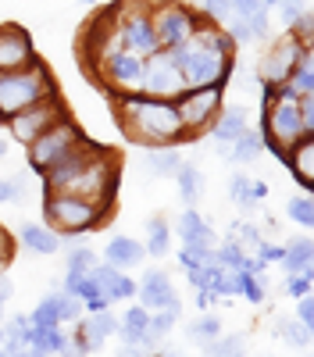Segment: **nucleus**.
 <instances>
[{
    "mask_svg": "<svg viewBox=\"0 0 314 357\" xmlns=\"http://www.w3.org/2000/svg\"><path fill=\"white\" fill-rule=\"evenodd\" d=\"M114 114H118L122 132L143 146H168L186 136L175 100H161L147 93H122L114 97Z\"/></svg>",
    "mask_w": 314,
    "mask_h": 357,
    "instance_id": "f257e3e1",
    "label": "nucleus"
},
{
    "mask_svg": "<svg viewBox=\"0 0 314 357\" xmlns=\"http://www.w3.org/2000/svg\"><path fill=\"white\" fill-rule=\"evenodd\" d=\"M171 57L179 61L189 89H196V86H218V82L228 79V72H233V57L214 47L211 25H200L186 43L171 47Z\"/></svg>",
    "mask_w": 314,
    "mask_h": 357,
    "instance_id": "f03ea898",
    "label": "nucleus"
},
{
    "mask_svg": "<svg viewBox=\"0 0 314 357\" xmlns=\"http://www.w3.org/2000/svg\"><path fill=\"white\" fill-rule=\"evenodd\" d=\"M300 136H307L300 118V97L285 86H265V146H272L275 154H285Z\"/></svg>",
    "mask_w": 314,
    "mask_h": 357,
    "instance_id": "7ed1b4c3",
    "label": "nucleus"
},
{
    "mask_svg": "<svg viewBox=\"0 0 314 357\" xmlns=\"http://www.w3.org/2000/svg\"><path fill=\"white\" fill-rule=\"evenodd\" d=\"M50 93H57V89H54L50 72L40 61L15 68V72H0V126H8L18 111L40 104Z\"/></svg>",
    "mask_w": 314,
    "mask_h": 357,
    "instance_id": "20e7f679",
    "label": "nucleus"
},
{
    "mask_svg": "<svg viewBox=\"0 0 314 357\" xmlns=\"http://www.w3.org/2000/svg\"><path fill=\"white\" fill-rule=\"evenodd\" d=\"M111 204L90 200V197H75V193H47L43 200V215L47 225L61 236H79V232H90L97 225H107Z\"/></svg>",
    "mask_w": 314,
    "mask_h": 357,
    "instance_id": "39448f33",
    "label": "nucleus"
},
{
    "mask_svg": "<svg viewBox=\"0 0 314 357\" xmlns=\"http://www.w3.org/2000/svg\"><path fill=\"white\" fill-rule=\"evenodd\" d=\"M111 18H114V29H118V40L125 50H132L139 57H150L154 50H161L147 0H122V4L111 8Z\"/></svg>",
    "mask_w": 314,
    "mask_h": 357,
    "instance_id": "423d86ee",
    "label": "nucleus"
},
{
    "mask_svg": "<svg viewBox=\"0 0 314 357\" xmlns=\"http://www.w3.org/2000/svg\"><path fill=\"white\" fill-rule=\"evenodd\" d=\"M186 75L179 68V61L171 57V50H154L150 57H143V89L147 97H161V100H179L186 93Z\"/></svg>",
    "mask_w": 314,
    "mask_h": 357,
    "instance_id": "0eeeda50",
    "label": "nucleus"
},
{
    "mask_svg": "<svg viewBox=\"0 0 314 357\" xmlns=\"http://www.w3.org/2000/svg\"><path fill=\"white\" fill-rule=\"evenodd\" d=\"M150 22H154V36H157L161 50H171V47L186 43L200 29L196 15L182 4V0H157V4L150 8Z\"/></svg>",
    "mask_w": 314,
    "mask_h": 357,
    "instance_id": "6e6552de",
    "label": "nucleus"
},
{
    "mask_svg": "<svg viewBox=\"0 0 314 357\" xmlns=\"http://www.w3.org/2000/svg\"><path fill=\"white\" fill-rule=\"evenodd\" d=\"M82 139V129L72 122V118H57L50 129H43L33 143H29V168L36 175H43L61 154H68L72 146Z\"/></svg>",
    "mask_w": 314,
    "mask_h": 357,
    "instance_id": "1a4fd4ad",
    "label": "nucleus"
},
{
    "mask_svg": "<svg viewBox=\"0 0 314 357\" xmlns=\"http://www.w3.org/2000/svg\"><path fill=\"white\" fill-rule=\"evenodd\" d=\"M97 82L107 86L111 97L139 93V89H143V57L132 54V50H114L111 57H104V61H100Z\"/></svg>",
    "mask_w": 314,
    "mask_h": 357,
    "instance_id": "9d476101",
    "label": "nucleus"
},
{
    "mask_svg": "<svg viewBox=\"0 0 314 357\" xmlns=\"http://www.w3.org/2000/svg\"><path fill=\"white\" fill-rule=\"evenodd\" d=\"M179 107V118H182V129L186 132H204L218 111H221V82L218 86H196V89H186V93L175 100Z\"/></svg>",
    "mask_w": 314,
    "mask_h": 357,
    "instance_id": "9b49d317",
    "label": "nucleus"
},
{
    "mask_svg": "<svg viewBox=\"0 0 314 357\" xmlns=\"http://www.w3.org/2000/svg\"><path fill=\"white\" fill-rule=\"evenodd\" d=\"M304 50H311V47L300 40V33L278 36V40L272 43V50L265 54V61H261V82H265V86H282L285 79H290V72L300 65Z\"/></svg>",
    "mask_w": 314,
    "mask_h": 357,
    "instance_id": "f8f14e48",
    "label": "nucleus"
},
{
    "mask_svg": "<svg viewBox=\"0 0 314 357\" xmlns=\"http://www.w3.org/2000/svg\"><path fill=\"white\" fill-rule=\"evenodd\" d=\"M57 118H65V107H61V100H57V93H50V97H43L40 104H33V107H25V111H18L11 122H8V129H11V136L18 139V143H33L43 129H50Z\"/></svg>",
    "mask_w": 314,
    "mask_h": 357,
    "instance_id": "ddd939ff",
    "label": "nucleus"
},
{
    "mask_svg": "<svg viewBox=\"0 0 314 357\" xmlns=\"http://www.w3.org/2000/svg\"><path fill=\"white\" fill-rule=\"evenodd\" d=\"M36 61L33 40L22 25H0V72H15Z\"/></svg>",
    "mask_w": 314,
    "mask_h": 357,
    "instance_id": "4468645a",
    "label": "nucleus"
},
{
    "mask_svg": "<svg viewBox=\"0 0 314 357\" xmlns=\"http://www.w3.org/2000/svg\"><path fill=\"white\" fill-rule=\"evenodd\" d=\"M90 279L97 282V289L107 296V301L111 304H118V301H132V296H136V282L132 279H125V272H122V268H114V264H93L90 268Z\"/></svg>",
    "mask_w": 314,
    "mask_h": 357,
    "instance_id": "2eb2a0df",
    "label": "nucleus"
},
{
    "mask_svg": "<svg viewBox=\"0 0 314 357\" xmlns=\"http://www.w3.org/2000/svg\"><path fill=\"white\" fill-rule=\"evenodd\" d=\"M118 325H122V321L114 318L107 307H104V311H90V318H86V321H82V329H79V343H75V350H82V354L100 350L107 336L118 333Z\"/></svg>",
    "mask_w": 314,
    "mask_h": 357,
    "instance_id": "dca6fc26",
    "label": "nucleus"
},
{
    "mask_svg": "<svg viewBox=\"0 0 314 357\" xmlns=\"http://www.w3.org/2000/svg\"><path fill=\"white\" fill-rule=\"evenodd\" d=\"M136 293H139V301H143V307H147V311L179 304V293H175V286H171L168 272H147V275H143V282L136 286Z\"/></svg>",
    "mask_w": 314,
    "mask_h": 357,
    "instance_id": "f3484780",
    "label": "nucleus"
},
{
    "mask_svg": "<svg viewBox=\"0 0 314 357\" xmlns=\"http://www.w3.org/2000/svg\"><path fill=\"white\" fill-rule=\"evenodd\" d=\"M282 161L290 165V172H293L297 183L304 186V193H311V186H314V139L300 136L290 151L282 154Z\"/></svg>",
    "mask_w": 314,
    "mask_h": 357,
    "instance_id": "a211bd4d",
    "label": "nucleus"
},
{
    "mask_svg": "<svg viewBox=\"0 0 314 357\" xmlns=\"http://www.w3.org/2000/svg\"><path fill=\"white\" fill-rule=\"evenodd\" d=\"M18 240L25 250H33V254H54L57 247H61V232H54L47 222H25L18 229Z\"/></svg>",
    "mask_w": 314,
    "mask_h": 357,
    "instance_id": "6ab92c4d",
    "label": "nucleus"
},
{
    "mask_svg": "<svg viewBox=\"0 0 314 357\" xmlns=\"http://www.w3.org/2000/svg\"><path fill=\"white\" fill-rule=\"evenodd\" d=\"M143 257H147V250H143V243L132 240V236H114V240L107 243V250H104V261L114 264V268H122V272L136 268Z\"/></svg>",
    "mask_w": 314,
    "mask_h": 357,
    "instance_id": "aec40b11",
    "label": "nucleus"
},
{
    "mask_svg": "<svg viewBox=\"0 0 314 357\" xmlns=\"http://www.w3.org/2000/svg\"><path fill=\"white\" fill-rule=\"evenodd\" d=\"M147 172L150 175H175L179 172V165H182V154H179V143H168V146H150L147 151Z\"/></svg>",
    "mask_w": 314,
    "mask_h": 357,
    "instance_id": "412c9836",
    "label": "nucleus"
},
{
    "mask_svg": "<svg viewBox=\"0 0 314 357\" xmlns=\"http://www.w3.org/2000/svg\"><path fill=\"white\" fill-rule=\"evenodd\" d=\"M221 146V154L225 158H233V161H243V165H250L257 154H261V146H265V139L261 136H253L250 129H243L233 143H218Z\"/></svg>",
    "mask_w": 314,
    "mask_h": 357,
    "instance_id": "4be33fe9",
    "label": "nucleus"
},
{
    "mask_svg": "<svg viewBox=\"0 0 314 357\" xmlns=\"http://www.w3.org/2000/svg\"><path fill=\"white\" fill-rule=\"evenodd\" d=\"M179 236H182V243H214V232H211V225L204 218H200L196 207H186V211H182Z\"/></svg>",
    "mask_w": 314,
    "mask_h": 357,
    "instance_id": "5701e85b",
    "label": "nucleus"
},
{
    "mask_svg": "<svg viewBox=\"0 0 314 357\" xmlns=\"http://www.w3.org/2000/svg\"><path fill=\"white\" fill-rule=\"evenodd\" d=\"M290 93H297V97H311L314 93V57H311V50H304V57H300V65L290 72V79L282 82Z\"/></svg>",
    "mask_w": 314,
    "mask_h": 357,
    "instance_id": "b1692460",
    "label": "nucleus"
},
{
    "mask_svg": "<svg viewBox=\"0 0 314 357\" xmlns=\"http://www.w3.org/2000/svg\"><path fill=\"white\" fill-rule=\"evenodd\" d=\"M311 261H314V243L311 240H293L290 247H282V261L278 264H285V272H307L311 268Z\"/></svg>",
    "mask_w": 314,
    "mask_h": 357,
    "instance_id": "393cba45",
    "label": "nucleus"
},
{
    "mask_svg": "<svg viewBox=\"0 0 314 357\" xmlns=\"http://www.w3.org/2000/svg\"><path fill=\"white\" fill-rule=\"evenodd\" d=\"M211 126H214V129H211L214 143H233V139L246 129V118H243L240 111H225V114H218V118H214Z\"/></svg>",
    "mask_w": 314,
    "mask_h": 357,
    "instance_id": "a878e982",
    "label": "nucleus"
},
{
    "mask_svg": "<svg viewBox=\"0 0 314 357\" xmlns=\"http://www.w3.org/2000/svg\"><path fill=\"white\" fill-rule=\"evenodd\" d=\"M168 247H171V229H168V222H164V218H150V222H147V243H143V250L154 254V257H164Z\"/></svg>",
    "mask_w": 314,
    "mask_h": 357,
    "instance_id": "bb28decb",
    "label": "nucleus"
},
{
    "mask_svg": "<svg viewBox=\"0 0 314 357\" xmlns=\"http://www.w3.org/2000/svg\"><path fill=\"white\" fill-rule=\"evenodd\" d=\"M236 289L246 296L250 304H261L265 301V279L257 272H246V268H236Z\"/></svg>",
    "mask_w": 314,
    "mask_h": 357,
    "instance_id": "cd10ccee",
    "label": "nucleus"
},
{
    "mask_svg": "<svg viewBox=\"0 0 314 357\" xmlns=\"http://www.w3.org/2000/svg\"><path fill=\"white\" fill-rule=\"evenodd\" d=\"M175 178H179V193H182V200H186V207H193L196 204V197H200V172L193 168V165H179V172H175Z\"/></svg>",
    "mask_w": 314,
    "mask_h": 357,
    "instance_id": "c85d7f7f",
    "label": "nucleus"
},
{
    "mask_svg": "<svg viewBox=\"0 0 314 357\" xmlns=\"http://www.w3.org/2000/svg\"><path fill=\"white\" fill-rule=\"evenodd\" d=\"M228 200H233L236 207H243V211H250V207L257 204L253 200V193H250V175H233V178H228Z\"/></svg>",
    "mask_w": 314,
    "mask_h": 357,
    "instance_id": "c756f323",
    "label": "nucleus"
},
{
    "mask_svg": "<svg viewBox=\"0 0 314 357\" xmlns=\"http://www.w3.org/2000/svg\"><path fill=\"white\" fill-rule=\"evenodd\" d=\"M207 261H214L211 243H182V250H179V264L182 268H200V264H207Z\"/></svg>",
    "mask_w": 314,
    "mask_h": 357,
    "instance_id": "7c9ffc66",
    "label": "nucleus"
},
{
    "mask_svg": "<svg viewBox=\"0 0 314 357\" xmlns=\"http://www.w3.org/2000/svg\"><path fill=\"white\" fill-rule=\"evenodd\" d=\"M285 211H290V218L300 225V229H311L314 225V200L304 193V197H293L290 204H285Z\"/></svg>",
    "mask_w": 314,
    "mask_h": 357,
    "instance_id": "2f4dec72",
    "label": "nucleus"
},
{
    "mask_svg": "<svg viewBox=\"0 0 314 357\" xmlns=\"http://www.w3.org/2000/svg\"><path fill=\"white\" fill-rule=\"evenodd\" d=\"M97 264V254L93 250H72V257H68V279L65 282H75V279H82V275H90V268Z\"/></svg>",
    "mask_w": 314,
    "mask_h": 357,
    "instance_id": "473e14b6",
    "label": "nucleus"
},
{
    "mask_svg": "<svg viewBox=\"0 0 314 357\" xmlns=\"http://www.w3.org/2000/svg\"><path fill=\"white\" fill-rule=\"evenodd\" d=\"M175 321H179V304H168V307H157V311L150 314V333L164 336V333H171V329H175Z\"/></svg>",
    "mask_w": 314,
    "mask_h": 357,
    "instance_id": "72a5a7b5",
    "label": "nucleus"
},
{
    "mask_svg": "<svg viewBox=\"0 0 314 357\" xmlns=\"http://www.w3.org/2000/svg\"><path fill=\"white\" fill-rule=\"evenodd\" d=\"M36 325H61V314H57V293H50V296H43L40 301V307L29 314Z\"/></svg>",
    "mask_w": 314,
    "mask_h": 357,
    "instance_id": "f704fd0d",
    "label": "nucleus"
},
{
    "mask_svg": "<svg viewBox=\"0 0 314 357\" xmlns=\"http://www.w3.org/2000/svg\"><path fill=\"white\" fill-rule=\"evenodd\" d=\"M214 261H218V264H225V268H233V272H236V268H243V261H246V250L233 240V236H228V243L214 254Z\"/></svg>",
    "mask_w": 314,
    "mask_h": 357,
    "instance_id": "c9c22d12",
    "label": "nucleus"
},
{
    "mask_svg": "<svg viewBox=\"0 0 314 357\" xmlns=\"http://www.w3.org/2000/svg\"><path fill=\"white\" fill-rule=\"evenodd\" d=\"M118 329H129V333H150V311H147V307H129Z\"/></svg>",
    "mask_w": 314,
    "mask_h": 357,
    "instance_id": "e433bc0d",
    "label": "nucleus"
},
{
    "mask_svg": "<svg viewBox=\"0 0 314 357\" xmlns=\"http://www.w3.org/2000/svg\"><path fill=\"white\" fill-rule=\"evenodd\" d=\"M275 329H278V336H282L285 343H290V347H297L304 336H311V333L304 329V325H300L297 318H293V321H290V318H278V321H275Z\"/></svg>",
    "mask_w": 314,
    "mask_h": 357,
    "instance_id": "4c0bfd02",
    "label": "nucleus"
},
{
    "mask_svg": "<svg viewBox=\"0 0 314 357\" xmlns=\"http://www.w3.org/2000/svg\"><path fill=\"white\" fill-rule=\"evenodd\" d=\"M189 333H193L196 340H214V336H221V321H218L214 314H204L200 321L189 325Z\"/></svg>",
    "mask_w": 314,
    "mask_h": 357,
    "instance_id": "58836bf2",
    "label": "nucleus"
},
{
    "mask_svg": "<svg viewBox=\"0 0 314 357\" xmlns=\"http://www.w3.org/2000/svg\"><path fill=\"white\" fill-rule=\"evenodd\" d=\"M314 286V268H307V272H293L290 282H285V289H290V296H307Z\"/></svg>",
    "mask_w": 314,
    "mask_h": 357,
    "instance_id": "ea45409f",
    "label": "nucleus"
},
{
    "mask_svg": "<svg viewBox=\"0 0 314 357\" xmlns=\"http://www.w3.org/2000/svg\"><path fill=\"white\" fill-rule=\"evenodd\" d=\"M204 15L211 18V22H218V25H225L228 18H233L236 11H233V4L228 0H204Z\"/></svg>",
    "mask_w": 314,
    "mask_h": 357,
    "instance_id": "a19ab883",
    "label": "nucleus"
},
{
    "mask_svg": "<svg viewBox=\"0 0 314 357\" xmlns=\"http://www.w3.org/2000/svg\"><path fill=\"white\" fill-rule=\"evenodd\" d=\"M297 321L304 325L307 333H314V301H311V293L297 296Z\"/></svg>",
    "mask_w": 314,
    "mask_h": 357,
    "instance_id": "79ce46f5",
    "label": "nucleus"
},
{
    "mask_svg": "<svg viewBox=\"0 0 314 357\" xmlns=\"http://www.w3.org/2000/svg\"><path fill=\"white\" fill-rule=\"evenodd\" d=\"M207 350L211 354H240L243 350V336H228V340H207Z\"/></svg>",
    "mask_w": 314,
    "mask_h": 357,
    "instance_id": "37998d69",
    "label": "nucleus"
},
{
    "mask_svg": "<svg viewBox=\"0 0 314 357\" xmlns=\"http://www.w3.org/2000/svg\"><path fill=\"white\" fill-rule=\"evenodd\" d=\"M11 261H15V240L8 229H0V272H8Z\"/></svg>",
    "mask_w": 314,
    "mask_h": 357,
    "instance_id": "c03bdc74",
    "label": "nucleus"
},
{
    "mask_svg": "<svg viewBox=\"0 0 314 357\" xmlns=\"http://www.w3.org/2000/svg\"><path fill=\"white\" fill-rule=\"evenodd\" d=\"M300 118H304V132H314V97H300Z\"/></svg>",
    "mask_w": 314,
    "mask_h": 357,
    "instance_id": "a18cd8bd",
    "label": "nucleus"
},
{
    "mask_svg": "<svg viewBox=\"0 0 314 357\" xmlns=\"http://www.w3.org/2000/svg\"><path fill=\"white\" fill-rule=\"evenodd\" d=\"M253 250H257V257H261L265 264H272V261H282V247H275V243H265V240H261V243H257Z\"/></svg>",
    "mask_w": 314,
    "mask_h": 357,
    "instance_id": "49530a36",
    "label": "nucleus"
},
{
    "mask_svg": "<svg viewBox=\"0 0 314 357\" xmlns=\"http://www.w3.org/2000/svg\"><path fill=\"white\" fill-rule=\"evenodd\" d=\"M228 4H233V11H236L240 18H250L253 11H261V8H265L261 0H228Z\"/></svg>",
    "mask_w": 314,
    "mask_h": 357,
    "instance_id": "de8ad7c7",
    "label": "nucleus"
},
{
    "mask_svg": "<svg viewBox=\"0 0 314 357\" xmlns=\"http://www.w3.org/2000/svg\"><path fill=\"white\" fill-rule=\"evenodd\" d=\"M250 193H253V200H265L272 190H268V183H261V178H250Z\"/></svg>",
    "mask_w": 314,
    "mask_h": 357,
    "instance_id": "09e8293b",
    "label": "nucleus"
},
{
    "mask_svg": "<svg viewBox=\"0 0 314 357\" xmlns=\"http://www.w3.org/2000/svg\"><path fill=\"white\" fill-rule=\"evenodd\" d=\"M8 200H15V183L11 178H0V204H8Z\"/></svg>",
    "mask_w": 314,
    "mask_h": 357,
    "instance_id": "8fccbe9b",
    "label": "nucleus"
},
{
    "mask_svg": "<svg viewBox=\"0 0 314 357\" xmlns=\"http://www.w3.org/2000/svg\"><path fill=\"white\" fill-rule=\"evenodd\" d=\"M8 154V139H0V158H4Z\"/></svg>",
    "mask_w": 314,
    "mask_h": 357,
    "instance_id": "3c124183",
    "label": "nucleus"
},
{
    "mask_svg": "<svg viewBox=\"0 0 314 357\" xmlns=\"http://www.w3.org/2000/svg\"><path fill=\"white\" fill-rule=\"evenodd\" d=\"M4 304H8V301H0V318H4Z\"/></svg>",
    "mask_w": 314,
    "mask_h": 357,
    "instance_id": "603ef678",
    "label": "nucleus"
},
{
    "mask_svg": "<svg viewBox=\"0 0 314 357\" xmlns=\"http://www.w3.org/2000/svg\"><path fill=\"white\" fill-rule=\"evenodd\" d=\"M0 343H4V329H0Z\"/></svg>",
    "mask_w": 314,
    "mask_h": 357,
    "instance_id": "864d4df0",
    "label": "nucleus"
},
{
    "mask_svg": "<svg viewBox=\"0 0 314 357\" xmlns=\"http://www.w3.org/2000/svg\"><path fill=\"white\" fill-rule=\"evenodd\" d=\"M86 4H97V0H86Z\"/></svg>",
    "mask_w": 314,
    "mask_h": 357,
    "instance_id": "5fc2aeb1",
    "label": "nucleus"
}]
</instances>
